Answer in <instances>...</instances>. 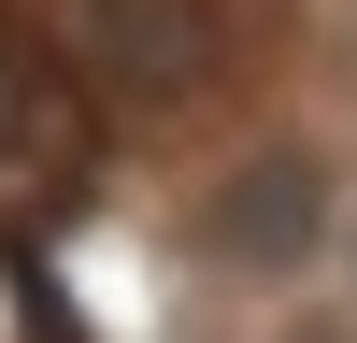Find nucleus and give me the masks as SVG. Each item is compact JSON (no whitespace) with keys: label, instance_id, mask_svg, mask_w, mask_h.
<instances>
[{"label":"nucleus","instance_id":"nucleus-1","mask_svg":"<svg viewBox=\"0 0 357 343\" xmlns=\"http://www.w3.org/2000/svg\"><path fill=\"white\" fill-rule=\"evenodd\" d=\"M186 243L215 257V272H243V286H301L314 257L343 243V172H329V143H243V158L215 172V186L186 200Z\"/></svg>","mask_w":357,"mask_h":343},{"label":"nucleus","instance_id":"nucleus-4","mask_svg":"<svg viewBox=\"0 0 357 343\" xmlns=\"http://www.w3.org/2000/svg\"><path fill=\"white\" fill-rule=\"evenodd\" d=\"M329 272H343V300H357V186H343V243H329Z\"/></svg>","mask_w":357,"mask_h":343},{"label":"nucleus","instance_id":"nucleus-3","mask_svg":"<svg viewBox=\"0 0 357 343\" xmlns=\"http://www.w3.org/2000/svg\"><path fill=\"white\" fill-rule=\"evenodd\" d=\"M57 86H72V72H43V57L0 29V172H29V158L57 143Z\"/></svg>","mask_w":357,"mask_h":343},{"label":"nucleus","instance_id":"nucleus-2","mask_svg":"<svg viewBox=\"0 0 357 343\" xmlns=\"http://www.w3.org/2000/svg\"><path fill=\"white\" fill-rule=\"evenodd\" d=\"M57 72L114 114H186L229 72L215 0H57Z\"/></svg>","mask_w":357,"mask_h":343}]
</instances>
